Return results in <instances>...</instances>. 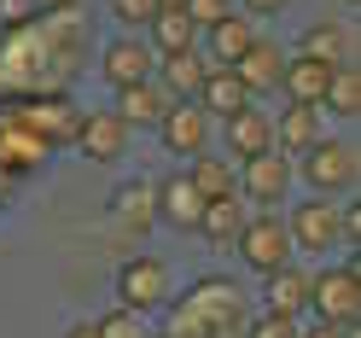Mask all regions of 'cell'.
<instances>
[{"label": "cell", "instance_id": "cell-1", "mask_svg": "<svg viewBox=\"0 0 361 338\" xmlns=\"http://www.w3.org/2000/svg\"><path fill=\"white\" fill-rule=\"evenodd\" d=\"M233 251H239V262L251 268V274H274V268L298 262V251H291V234H286V216H280V210H257V216H245V234L233 239Z\"/></svg>", "mask_w": 361, "mask_h": 338}, {"label": "cell", "instance_id": "cell-2", "mask_svg": "<svg viewBox=\"0 0 361 338\" xmlns=\"http://www.w3.org/2000/svg\"><path fill=\"white\" fill-rule=\"evenodd\" d=\"M291 175H303L314 198H344L355 187V146L350 140H314L298 164H291Z\"/></svg>", "mask_w": 361, "mask_h": 338}, {"label": "cell", "instance_id": "cell-3", "mask_svg": "<svg viewBox=\"0 0 361 338\" xmlns=\"http://www.w3.org/2000/svg\"><path fill=\"white\" fill-rule=\"evenodd\" d=\"M286 234H291V251H314L326 257L344 245V205H332V198H303V205H291L286 216Z\"/></svg>", "mask_w": 361, "mask_h": 338}, {"label": "cell", "instance_id": "cell-4", "mask_svg": "<svg viewBox=\"0 0 361 338\" xmlns=\"http://www.w3.org/2000/svg\"><path fill=\"white\" fill-rule=\"evenodd\" d=\"M175 298V280H169V262L164 257H128L117 268V303L134 309V315H152V309H164Z\"/></svg>", "mask_w": 361, "mask_h": 338}, {"label": "cell", "instance_id": "cell-5", "mask_svg": "<svg viewBox=\"0 0 361 338\" xmlns=\"http://www.w3.org/2000/svg\"><path fill=\"white\" fill-rule=\"evenodd\" d=\"M309 309H314V321L355 327V309H361L355 268H350V262H326L321 274H309Z\"/></svg>", "mask_w": 361, "mask_h": 338}, {"label": "cell", "instance_id": "cell-6", "mask_svg": "<svg viewBox=\"0 0 361 338\" xmlns=\"http://www.w3.org/2000/svg\"><path fill=\"white\" fill-rule=\"evenodd\" d=\"M71 140H76V152H82V157H94V164H117V157H128L134 128L117 117V111H76Z\"/></svg>", "mask_w": 361, "mask_h": 338}, {"label": "cell", "instance_id": "cell-7", "mask_svg": "<svg viewBox=\"0 0 361 338\" xmlns=\"http://www.w3.org/2000/svg\"><path fill=\"white\" fill-rule=\"evenodd\" d=\"M152 71H157V53H152V41L146 35H111L105 47H99V76L111 82V87H134V82H152Z\"/></svg>", "mask_w": 361, "mask_h": 338}, {"label": "cell", "instance_id": "cell-8", "mask_svg": "<svg viewBox=\"0 0 361 338\" xmlns=\"http://www.w3.org/2000/svg\"><path fill=\"white\" fill-rule=\"evenodd\" d=\"M291 181H298V175H291V157H280V152H262V157H245L239 164V198H251L262 210L286 205Z\"/></svg>", "mask_w": 361, "mask_h": 338}, {"label": "cell", "instance_id": "cell-9", "mask_svg": "<svg viewBox=\"0 0 361 338\" xmlns=\"http://www.w3.org/2000/svg\"><path fill=\"white\" fill-rule=\"evenodd\" d=\"M210 117L198 111L192 99H175L164 117H157V140H164L169 157H198V152H210Z\"/></svg>", "mask_w": 361, "mask_h": 338}, {"label": "cell", "instance_id": "cell-10", "mask_svg": "<svg viewBox=\"0 0 361 338\" xmlns=\"http://www.w3.org/2000/svg\"><path fill=\"white\" fill-rule=\"evenodd\" d=\"M152 198H157V222L175 234H198V216H204V198L198 187L187 181V169L180 175H164V181H152Z\"/></svg>", "mask_w": 361, "mask_h": 338}, {"label": "cell", "instance_id": "cell-11", "mask_svg": "<svg viewBox=\"0 0 361 338\" xmlns=\"http://www.w3.org/2000/svg\"><path fill=\"white\" fill-rule=\"evenodd\" d=\"M228 71L245 82V94H251V99H262V94H280V71H286V47H280V41H251V47H245L233 64H228Z\"/></svg>", "mask_w": 361, "mask_h": 338}, {"label": "cell", "instance_id": "cell-12", "mask_svg": "<svg viewBox=\"0 0 361 338\" xmlns=\"http://www.w3.org/2000/svg\"><path fill=\"white\" fill-rule=\"evenodd\" d=\"M298 53L344 71V64H355V30L344 24V18H314V24H303V35H298Z\"/></svg>", "mask_w": 361, "mask_h": 338}, {"label": "cell", "instance_id": "cell-13", "mask_svg": "<svg viewBox=\"0 0 361 338\" xmlns=\"http://www.w3.org/2000/svg\"><path fill=\"white\" fill-rule=\"evenodd\" d=\"M221 146H228V157H262V152H274V117L268 111H257V105H245V111H233L228 123H221Z\"/></svg>", "mask_w": 361, "mask_h": 338}, {"label": "cell", "instance_id": "cell-14", "mask_svg": "<svg viewBox=\"0 0 361 338\" xmlns=\"http://www.w3.org/2000/svg\"><path fill=\"white\" fill-rule=\"evenodd\" d=\"M192 105L204 111L210 123H228L233 111H245V105H251V94H245V82L228 71V64H210V71H204V82H198V94H192Z\"/></svg>", "mask_w": 361, "mask_h": 338}, {"label": "cell", "instance_id": "cell-15", "mask_svg": "<svg viewBox=\"0 0 361 338\" xmlns=\"http://www.w3.org/2000/svg\"><path fill=\"white\" fill-rule=\"evenodd\" d=\"M314 140H326L321 105H286L280 117H274V152H280V157H303Z\"/></svg>", "mask_w": 361, "mask_h": 338}, {"label": "cell", "instance_id": "cell-16", "mask_svg": "<svg viewBox=\"0 0 361 338\" xmlns=\"http://www.w3.org/2000/svg\"><path fill=\"white\" fill-rule=\"evenodd\" d=\"M111 222L128 234V239H146L157 228V198H152V181H123L111 193Z\"/></svg>", "mask_w": 361, "mask_h": 338}, {"label": "cell", "instance_id": "cell-17", "mask_svg": "<svg viewBox=\"0 0 361 338\" xmlns=\"http://www.w3.org/2000/svg\"><path fill=\"white\" fill-rule=\"evenodd\" d=\"M326 82H332V64H321V59H303V53H286L280 94H286L291 105H321Z\"/></svg>", "mask_w": 361, "mask_h": 338}, {"label": "cell", "instance_id": "cell-18", "mask_svg": "<svg viewBox=\"0 0 361 338\" xmlns=\"http://www.w3.org/2000/svg\"><path fill=\"white\" fill-rule=\"evenodd\" d=\"M262 303H268V315H291V321H303V309H309V274H303L298 262L262 274Z\"/></svg>", "mask_w": 361, "mask_h": 338}, {"label": "cell", "instance_id": "cell-19", "mask_svg": "<svg viewBox=\"0 0 361 338\" xmlns=\"http://www.w3.org/2000/svg\"><path fill=\"white\" fill-rule=\"evenodd\" d=\"M251 41H257V24H251V18H239V12H228L221 24H210L204 35H198V53H204L210 64H233Z\"/></svg>", "mask_w": 361, "mask_h": 338}, {"label": "cell", "instance_id": "cell-20", "mask_svg": "<svg viewBox=\"0 0 361 338\" xmlns=\"http://www.w3.org/2000/svg\"><path fill=\"white\" fill-rule=\"evenodd\" d=\"M204 71H210V59L192 47V53H169V59H157L152 82L164 87L169 99H192V94H198V82H204Z\"/></svg>", "mask_w": 361, "mask_h": 338}, {"label": "cell", "instance_id": "cell-21", "mask_svg": "<svg viewBox=\"0 0 361 338\" xmlns=\"http://www.w3.org/2000/svg\"><path fill=\"white\" fill-rule=\"evenodd\" d=\"M169 105H175V99H169L157 82H134V87H117V105H111V111H117L128 128H157V117H164Z\"/></svg>", "mask_w": 361, "mask_h": 338}, {"label": "cell", "instance_id": "cell-22", "mask_svg": "<svg viewBox=\"0 0 361 338\" xmlns=\"http://www.w3.org/2000/svg\"><path fill=\"white\" fill-rule=\"evenodd\" d=\"M187 181L198 187V198H233L239 193V169H233V157H216V152H198L187 157Z\"/></svg>", "mask_w": 361, "mask_h": 338}, {"label": "cell", "instance_id": "cell-23", "mask_svg": "<svg viewBox=\"0 0 361 338\" xmlns=\"http://www.w3.org/2000/svg\"><path fill=\"white\" fill-rule=\"evenodd\" d=\"M146 41H152V53H157V59H169V53H192V47H198V24H192L180 6H164V12L146 24Z\"/></svg>", "mask_w": 361, "mask_h": 338}, {"label": "cell", "instance_id": "cell-24", "mask_svg": "<svg viewBox=\"0 0 361 338\" xmlns=\"http://www.w3.org/2000/svg\"><path fill=\"white\" fill-rule=\"evenodd\" d=\"M245 216H251V210H245V198H239V193H233V198H210L204 216H198V234H204L210 245H221V251H228V245L245 234Z\"/></svg>", "mask_w": 361, "mask_h": 338}, {"label": "cell", "instance_id": "cell-25", "mask_svg": "<svg viewBox=\"0 0 361 338\" xmlns=\"http://www.w3.org/2000/svg\"><path fill=\"white\" fill-rule=\"evenodd\" d=\"M361 111V76H355V64H344V71H332L326 82V94H321V117H355Z\"/></svg>", "mask_w": 361, "mask_h": 338}, {"label": "cell", "instance_id": "cell-26", "mask_svg": "<svg viewBox=\"0 0 361 338\" xmlns=\"http://www.w3.org/2000/svg\"><path fill=\"white\" fill-rule=\"evenodd\" d=\"M94 327H99V338H152L146 315H134V309H123V303H117V309H105Z\"/></svg>", "mask_w": 361, "mask_h": 338}, {"label": "cell", "instance_id": "cell-27", "mask_svg": "<svg viewBox=\"0 0 361 338\" xmlns=\"http://www.w3.org/2000/svg\"><path fill=\"white\" fill-rule=\"evenodd\" d=\"M164 12V0H111V18L128 30V35H146V24Z\"/></svg>", "mask_w": 361, "mask_h": 338}, {"label": "cell", "instance_id": "cell-28", "mask_svg": "<svg viewBox=\"0 0 361 338\" xmlns=\"http://www.w3.org/2000/svg\"><path fill=\"white\" fill-rule=\"evenodd\" d=\"M180 12H187L192 24H198V35H204L210 24H221V18L233 12V0H180Z\"/></svg>", "mask_w": 361, "mask_h": 338}, {"label": "cell", "instance_id": "cell-29", "mask_svg": "<svg viewBox=\"0 0 361 338\" xmlns=\"http://www.w3.org/2000/svg\"><path fill=\"white\" fill-rule=\"evenodd\" d=\"M298 327H303V321H291V315H268V309H262L257 321L245 327V338H298Z\"/></svg>", "mask_w": 361, "mask_h": 338}, {"label": "cell", "instance_id": "cell-30", "mask_svg": "<svg viewBox=\"0 0 361 338\" xmlns=\"http://www.w3.org/2000/svg\"><path fill=\"white\" fill-rule=\"evenodd\" d=\"M30 18H35V0H0V24L6 30H24Z\"/></svg>", "mask_w": 361, "mask_h": 338}, {"label": "cell", "instance_id": "cell-31", "mask_svg": "<svg viewBox=\"0 0 361 338\" xmlns=\"http://www.w3.org/2000/svg\"><path fill=\"white\" fill-rule=\"evenodd\" d=\"M298 338H355V327H332V321H309V327H298Z\"/></svg>", "mask_w": 361, "mask_h": 338}, {"label": "cell", "instance_id": "cell-32", "mask_svg": "<svg viewBox=\"0 0 361 338\" xmlns=\"http://www.w3.org/2000/svg\"><path fill=\"white\" fill-rule=\"evenodd\" d=\"M76 6H82V0H35V12H47V18L53 12H76Z\"/></svg>", "mask_w": 361, "mask_h": 338}, {"label": "cell", "instance_id": "cell-33", "mask_svg": "<svg viewBox=\"0 0 361 338\" xmlns=\"http://www.w3.org/2000/svg\"><path fill=\"white\" fill-rule=\"evenodd\" d=\"M286 6V0H245V12H251V18H268V12H280Z\"/></svg>", "mask_w": 361, "mask_h": 338}, {"label": "cell", "instance_id": "cell-34", "mask_svg": "<svg viewBox=\"0 0 361 338\" xmlns=\"http://www.w3.org/2000/svg\"><path fill=\"white\" fill-rule=\"evenodd\" d=\"M64 338H99V327L94 321H76V327H64Z\"/></svg>", "mask_w": 361, "mask_h": 338}, {"label": "cell", "instance_id": "cell-35", "mask_svg": "<svg viewBox=\"0 0 361 338\" xmlns=\"http://www.w3.org/2000/svg\"><path fill=\"white\" fill-rule=\"evenodd\" d=\"M355 6H361V0H344V12H355Z\"/></svg>", "mask_w": 361, "mask_h": 338}, {"label": "cell", "instance_id": "cell-36", "mask_svg": "<svg viewBox=\"0 0 361 338\" xmlns=\"http://www.w3.org/2000/svg\"><path fill=\"white\" fill-rule=\"evenodd\" d=\"M164 6H180V0H164Z\"/></svg>", "mask_w": 361, "mask_h": 338}]
</instances>
